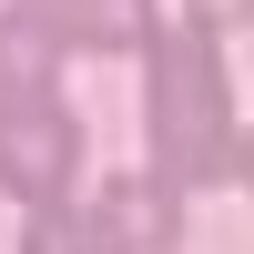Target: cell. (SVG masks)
I'll return each mask as SVG.
<instances>
[{
    "instance_id": "1",
    "label": "cell",
    "mask_w": 254,
    "mask_h": 254,
    "mask_svg": "<svg viewBox=\"0 0 254 254\" xmlns=\"http://www.w3.org/2000/svg\"><path fill=\"white\" fill-rule=\"evenodd\" d=\"M153 51V163H163V183H214V173H234V81H224V51H214V31H153L142 41Z\"/></svg>"
},
{
    "instance_id": "2",
    "label": "cell",
    "mask_w": 254,
    "mask_h": 254,
    "mask_svg": "<svg viewBox=\"0 0 254 254\" xmlns=\"http://www.w3.org/2000/svg\"><path fill=\"white\" fill-rule=\"evenodd\" d=\"M81 163V132L61 102H0V193L20 203H51Z\"/></svg>"
},
{
    "instance_id": "3",
    "label": "cell",
    "mask_w": 254,
    "mask_h": 254,
    "mask_svg": "<svg viewBox=\"0 0 254 254\" xmlns=\"http://www.w3.org/2000/svg\"><path fill=\"white\" fill-rule=\"evenodd\" d=\"M92 234H102V254H163V244H183V203L163 173H122V183H102Z\"/></svg>"
},
{
    "instance_id": "4",
    "label": "cell",
    "mask_w": 254,
    "mask_h": 254,
    "mask_svg": "<svg viewBox=\"0 0 254 254\" xmlns=\"http://www.w3.org/2000/svg\"><path fill=\"white\" fill-rule=\"evenodd\" d=\"M41 81H61V31L41 20V0H20L0 20V102H51Z\"/></svg>"
},
{
    "instance_id": "5",
    "label": "cell",
    "mask_w": 254,
    "mask_h": 254,
    "mask_svg": "<svg viewBox=\"0 0 254 254\" xmlns=\"http://www.w3.org/2000/svg\"><path fill=\"white\" fill-rule=\"evenodd\" d=\"M41 20H51L61 41H81V51H142V41L163 31L153 0H41Z\"/></svg>"
},
{
    "instance_id": "6",
    "label": "cell",
    "mask_w": 254,
    "mask_h": 254,
    "mask_svg": "<svg viewBox=\"0 0 254 254\" xmlns=\"http://www.w3.org/2000/svg\"><path fill=\"white\" fill-rule=\"evenodd\" d=\"M183 20L193 31H234V20H254V0H183Z\"/></svg>"
},
{
    "instance_id": "7",
    "label": "cell",
    "mask_w": 254,
    "mask_h": 254,
    "mask_svg": "<svg viewBox=\"0 0 254 254\" xmlns=\"http://www.w3.org/2000/svg\"><path fill=\"white\" fill-rule=\"evenodd\" d=\"M234 173H244V183H254V142H244V153H234Z\"/></svg>"
}]
</instances>
